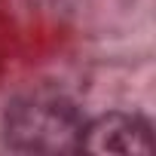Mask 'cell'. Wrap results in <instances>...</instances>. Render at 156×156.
Wrapping results in <instances>:
<instances>
[{"label": "cell", "instance_id": "cell-2", "mask_svg": "<svg viewBox=\"0 0 156 156\" xmlns=\"http://www.w3.org/2000/svg\"><path fill=\"white\" fill-rule=\"evenodd\" d=\"M80 150L89 153H153L150 122L138 113H104L83 126Z\"/></svg>", "mask_w": 156, "mask_h": 156}, {"label": "cell", "instance_id": "cell-1", "mask_svg": "<svg viewBox=\"0 0 156 156\" xmlns=\"http://www.w3.org/2000/svg\"><path fill=\"white\" fill-rule=\"evenodd\" d=\"M86 119L58 92H31L9 104L3 129L6 144L25 153H64V150H80Z\"/></svg>", "mask_w": 156, "mask_h": 156}]
</instances>
